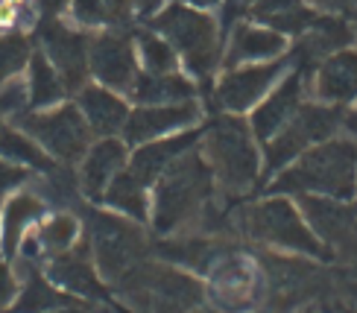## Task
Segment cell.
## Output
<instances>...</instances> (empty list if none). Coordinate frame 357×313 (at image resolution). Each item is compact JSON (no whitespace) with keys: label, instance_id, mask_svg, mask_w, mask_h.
Instances as JSON below:
<instances>
[{"label":"cell","instance_id":"cell-32","mask_svg":"<svg viewBox=\"0 0 357 313\" xmlns=\"http://www.w3.org/2000/svg\"><path fill=\"white\" fill-rule=\"evenodd\" d=\"M26 182H29L26 167H18V164L0 158V205H3V199L9 197L12 190H18V188L26 185Z\"/></svg>","mask_w":357,"mask_h":313},{"label":"cell","instance_id":"cell-22","mask_svg":"<svg viewBox=\"0 0 357 313\" xmlns=\"http://www.w3.org/2000/svg\"><path fill=\"white\" fill-rule=\"evenodd\" d=\"M132 100L141 106H170V102L193 100L190 79L178 73H144L132 85Z\"/></svg>","mask_w":357,"mask_h":313},{"label":"cell","instance_id":"cell-4","mask_svg":"<svg viewBox=\"0 0 357 313\" xmlns=\"http://www.w3.org/2000/svg\"><path fill=\"white\" fill-rule=\"evenodd\" d=\"M153 29L165 36L173 50L182 53L185 65L197 73V77L208 79L217 65V24L211 15L199 9H190L185 3H173L165 12L153 18Z\"/></svg>","mask_w":357,"mask_h":313},{"label":"cell","instance_id":"cell-42","mask_svg":"<svg viewBox=\"0 0 357 313\" xmlns=\"http://www.w3.org/2000/svg\"><path fill=\"white\" fill-rule=\"evenodd\" d=\"M354 29H357V15H354Z\"/></svg>","mask_w":357,"mask_h":313},{"label":"cell","instance_id":"cell-12","mask_svg":"<svg viewBox=\"0 0 357 313\" xmlns=\"http://www.w3.org/2000/svg\"><path fill=\"white\" fill-rule=\"evenodd\" d=\"M293 59H273V62H266V65L237 68V70L226 73L217 85V106L226 112H243L249 106H255L266 94V88L284 73V68Z\"/></svg>","mask_w":357,"mask_h":313},{"label":"cell","instance_id":"cell-18","mask_svg":"<svg viewBox=\"0 0 357 313\" xmlns=\"http://www.w3.org/2000/svg\"><path fill=\"white\" fill-rule=\"evenodd\" d=\"M202 132H185V135L165 138V141H146L141 150L132 155L129 170L135 173L144 185H155L158 176L165 173L176 158H182L188 150H193V144L199 141Z\"/></svg>","mask_w":357,"mask_h":313},{"label":"cell","instance_id":"cell-14","mask_svg":"<svg viewBox=\"0 0 357 313\" xmlns=\"http://www.w3.org/2000/svg\"><path fill=\"white\" fill-rule=\"evenodd\" d=\"M307 79H310V73H305L302 68H296L290 77L255 109V114H252V135L261 138L264 144L270 138H275L278 132L290 123V117L299 112Z\"/></svg>","mask_w":357,"mask_h":313},{"label":"cell","instance_id":"cell-2","mask_svg":"<svg viewBox=\"0 0 357 313\" xmlns=\"http://www.w3.org/2000/svg\"><path fill=\"white\" fill-rule=\"evenodd\" d=\"M214 173L208 167L205 155L188 150L176 158L155 182V208L153 222L158 231H176L185 222L205 214V202L211 197Z\"/></svg>","mask_w":357,"mask_h":313},{"label":"cell","instance_id":"cell-29","mask_svg":"<svg viewBox=\"0 0 357 313\" xmlns=\"http://www.w3.org/2000/svg\"><path fill=\"white\" fill-rule=\"evenodd\" d=\"M29 38L24 33L0 36V85H6L29 65Z\"/></svg>","mask_w":357,"mask_h":313},{"label":"cell","instance_id":"cell-30","mask_svg":"<svg viewBox=\"0 0 357 313\" xmlns=\"http://www.w3.org/2000/svg\"><path fill=\"white\" fill-rule=\"evenodd\" d=\"M138 41H141V56H144L146 73H173V68H176V50H173L170 41L158 38L153 33H141Z\"/></svg>","mask_w":357,"mask_h":313},{"label":"cell","instance_id":"cell-36","mask_svg":"<svg viewBox=\"0 0 357 313\" xmlns=\"http://www.w3.org/2000/svg\"><path fill=\"white\" fill-rule=\"evenodd\" d=\"M317 9L328 12V15H340V12H354L357 15V0H310Z\"/></svg>","mask_w":357,"mask_h":313},{"label":"cell","instance_id":"cell-39","mask_svg":"<svg viewBox=\"0 0 357 313\" xmlns=\"http://www.w3.org/2000/svg\"><path fill=\"white\" fill-rule=\"evenodd\" d=\"M158 3H161V0H132V6H135L141 15L155 12V9H158Z\"/></svg>","mask_w":357,"mask_h":313},{"label":"cell","instance_id":"cell-13","mask_svg":"<svg viewBox=\"0 0 357 313\" xmlns=\"http://www.w3.org/2000/svg\"><path fill=\"white\" fill-rule=\"evenodd\" d=\"M88 68L91 73L109 88H123L132 91L135 85V50L132 41L121 33H102L100 38L91 41L88 50Z\"/></svg>","mask_w":357,"mask_h":313},{"label":"cell","instance_id":"cell-40","mask_svg":"<svg viewBox=\"0 0 357 313\" xmlns=\"http://www.w3.org/2000/svg\"><path fill=\"white\" fill-rule=\"evenodd\" d=\"M182 3H190V6H202V9H205V6H214L217 0H182Z\"/></svg>","mask_w":357,"mask_h":313},{"label":"cell","instance_id":"cell-35","mask_svg":"<svg viewBox=\"0 0 357 313\" xmlns=\"http://www.w3.org/2000/svg\"><path fill=\"white\" fill-rule=\"evenodd\" d=\"M252 3H255V0H226V6H222V29H229L237 15H243Z\"/></svg>","mask_w":357,"mask_h":313},{"label":"cell","instance_id":"cell-23","mask_svg":"<svg viewBox=\"0 0 357 313\" xmlns=\"http://www.w3.org/2000/svg\"><path fill=\"white\" fill-rule=\"evenodd\" d=\"M26 266H29V270H26V275L21 281L18 299H15V305L9 307L12 313H53L59 307L70 305L65 290H59L47 275L36 273L33 264H26Z\"/></svg>","mask_w":357,"mask_h":313},{"label":"cell","instance_id":"cell-31","mask_svg":"<svg viewBox=\"0 0 357 313\" xmlns=\"http://www.w3.org/2000/svg\"><path fill=\"white\" fill-rule=\"evenodd\" d=\"M70 12L82 26H97V24H106L109 21V9H106V0H73Z\"/></svg>","mask_w":357,"mask_h":313},{"label":"cell","instance_id":"cell-27","mask_svg":"<svg viewBox=\"0 0 357 313\" xmlns=\"http://www.w3.org/2000/svg\"><path fill=\"white\" fill-rule=\"evenodd\" d=\"M161 255L178 266H193L202 273H211V266L222 258L211 241H167L161 243Z\"/></svg>","mask_w":357,"mask_h":313},{"label":"cell","instance_id":"cell-24","mask_svg":"<svg viewBox=\"0 0 357 313\" xmlns=\"http://www.w3.org/2000/svg\"><path fill=\"white\" fill-rule=\"evenodd\" d=\"M29 79H26V91H29V106L36 112H44L56 106L59 100L65 97V82L59 77V70L53 68V62L44 53H33L29 56Z\"/></svg>","mask_w":357,"mask_h":313},{"label":"cell","instance_id":"cell-6","mask_svg":"<svg viewBox=\"0 0 357 313\" xmlns=\"http://www.w3.org/2000/svg\"><path fill=\"white\" fill-rule=\"evenodd\" d=\"M343 126V109L325 106V102H302L299 112L290 117V123L266 141V173H278L296 161L310 146L328 141Z\"/></svg>","mask_w":357,"mask_h":313},{"label":"cell","instance_id":"cell-15","mask_svg":"<svg viewBox=\"0 0 357 313\" xmlns=\"http://www.w3.org/2000/svg\"><path fill=\"white\" fill-rule=\"evenodd\" d=\"M197 121H199V106L193 100L170 102V106H141L129 114L123 132L132 144H146L153 138L158 141L161 135H167V132L188 129Z\"/></svg>","mask_w":357,"mask_h":313},{"label":"cell","instance_id":"cell-38","mask_svg":"<svg viewBox=\"0 0 357 313\" xmlns=\"http://www.w3.org/2000/svg\"><path fill=\"white\" fill-rule=\"evenodd\" d=\"M343 129L349 132L351 138H357V106H354L349 114H343Z\"/></svg>","mask_w":357,"mask_h":313},{"label":"cell","instance_id":"cell-26","mask_svg":"<svg viewBox=\"0 0 357 313\" xmlns=\"http://www.w3.org/2000/svg\"><path fill=\"white\" fill-rule=\"evenodd\" d=\"M112 208H117L121 214L132 217V220H146L150 214V199H146V185L132 170H121L114 176V182L102 193Z\"/></svg>","mask_w":357,"mask_h":313},{"label":"cell","instance_id":"cell-11","mask_svg":"<svg viewBox=\"0 0 357 313\" xmlns=\"http://www.w3.org/2000/svg\"><path fill=\"white\" fill-rule=\"evenodd\" d=\"M310 94L317 97V102L337 109L357 102V50L343 47L322 59L310 73Z\"/></svg>","mask_w":357,"mask_h":313},{"label":"cell","instance_id":"cell-7","mask_svg":"<svg viewBox=\"0 0 357 313\" xmlns=\"http://www.w3.org/2000/svg\"><path fill=\"white\" fill-rule=\"evenodd\" d=\"M15 126H21L29 138L41 144V150L56 161H79L88 153V129L79 106H59L50 112H21L15 117Z\"/></svg>","mask_w":357,"mask_h":313},{"label":"cell","instance_id":"cell-34","mask_svg":"<svg viewBox=\"0 0 357 313\" xmlns=\"http://www.w3.org/2000/svg\"><path fill=\"white\" fill-rule=\"evenodd\" d=\"M296 6H302V0H255V3L249 6V12L255 15L258 21H270V18H275V15H284V12H290V9H296Z\"/></svg>","mask_w":357,"mask_h":313},{"label":"cell","instance_id":"cell-19","mask_svg":"<svg viewBox=\"0 0 357 313\" xmlns=\"http://www.w3.org/2000/svg\"><path fill=\"white\" fill-rule=\"evenodd\" d=\"M41 217H44V199L38 193L18 190L15 197H9V202L3 205V220H0V246H3L6 258L18 255L24 234L33 229Z\"/></svg>","mask_w":357,"mask_h":313},{"label":"cell","instance_id":"cell-8","mask_svg":"<svg viewBox=\"0 0 357 313\" xmlns=\"http://www.w3.org/2000/svg\"><path fill=\"white\" fill-rule=\"evenodd\" d=\"M94 264L106 278H123L144 255V234L132 220H121L106 211H88Z\"/></svg>","mask_w":357,"mask_h":313},{"label":"cell","instance_id":"cell-20","mask_svg":"<svg viewBox=\"0 0 357 313\" xmlns=\"http://www.w3.org/2000/svg\"><path fill=\"white\" fill-rule=\"evenodd\" d=\"M287 47V41L281 33L270 26H249L241 24L231 33V44H229V53H226V68H234L241 62H264V59H275L281 56Z\"/></svg>","mask_w":357,"mask_h":313},{"label":"cell","instance_id":"cell-17","mask_svg":"<svg viewBox=\"0 0 357 313\" xmlns=\"http://www.w3.org/2000/svg\"><path fill=\"white\" fill-rule=\"evenodd\" d=\"M123 167H126V146L114 138H102L82 158L79 185L91 199H102L106 188L114 182V176Z\"/></svg>","mask_w":357,"mask_h":313},{"label":"cell","instance_id":"cell-3","mask_svg":"<svg viewBox=\"0 0 357 313\" xmlns=\"http://www.w3.org/2000/svg\"><path fill=\"white\" fill-rule=\"evenodd\" d=\"M205 161L220 185L231 193H243L258 176V150L252 144V129L234 114L217 117L205 129Z\"/></svg>","mask_w":357,"mask_h":313},{"label":"cell","instance_id":"cell-16","mask_svg":"<svg viewBox=\"0 0 357 313\" xmlns=\"http://www.w3.org/2000/svg\"><path fill=\"white\" fill-rule=\"evenodd\" d=\"M47 278L59 290H65L70 296H82V299H102L106 290L100 284L97 266L88 261V249H68L62 255H56L47 266Z\"/></svg>","mask_w":357,"mask_h":313},{"label":"cell","instance_id":"cell-33","mask_svg":"<svg viewBox=\"0 0 357 313\" xmlns=\"http://www.w3.org/2000/svg\"><path fill=\"white\" fill-rule=\"evenodd\" d=\"M18 290H21L18 273L12 270L6 258H0V310L15 305V299H18Z\"/></svg>","mask_w":357,"mask_h":313},{"label":"cell","instance_id":"cell-1","mask_svg":"<svg viewBox=\"0 0 357 313\" xmlns=\"http://www.w3.org/2000/svg\"><path fill=\"white\" fill-rule=\"evenodd\" d=\"M273 193L349 202L357 193V141H322L275 178Z\"/></svg>","mask_w":357,"mask_h":313},{"label":"cell","instance_id":"cell-10","mask_svg":"<svg viewBox=\"0 0 357 313\" xmlns=\"http://www.w3.org/2000/svg\"><path fill=\"white\" fill-rule=\"evenodd\" d=\"M38 38H41L44 56L53 62L68 91H82L85 77L91 70L88 68V50H91L88 36L73 33V29L59 24L56 18H47L38 24Z\"/></svg>","mask_w":357,"mask_h":313},{"label":"cell","instance_id":"cell-28","mask_svg":"<svg viewBox=\"0 0 357 313\" xmlns=\"http://www.w3.org/2000/svg\"><path fill=\"white\" fill-rule=\"evenodd\" d=\"M36 237H38L44 255L56 258V255H62V252L73 249V243H77V237H79V222L70 214H56V217H47L44 222H38Z\"/></svg>","mask_w":357,"mask_h":313},{"label":"cell","instance_id":"cell-41","mask_svg":"<svg viewBox=\"0 0 357 313\" xmlns=\"http://www.w3.org/2000/svg\"><path fill=\"white\" fill-rule=\"evenodd\" d=\"M53 313H88V310H82V307H70V305H65V307H59V310H53Z\"/></svg>","mask_w":357,"mask_h":313},{"label":"cell","instance_id":"cell-25","mask_svg":"<svg viewBox=\"0 0 357 313\" xmlns=\"http://www.w3.org/2000/svg\"><path fill=\"white\" fill-rule=\"evenodd\" d=\"M0 158L18 164V167H26V170H41V173L53 170V158L21 126H0Z\"/></svg>","mask_w":357,"mask_h":313},{"label":"cell","instance_id":"cell-5","mask_svg":"<svg viewBox=\"0 0 357 313\" xmlns=\"http://www.w3.org/2000/svg\"><path fill=\"white\" fill-rule=\"evenodd\" d=\"M246 231L266 246L299 252V255L310 258H325L322 241L305 222L299 208L284 197H273L252 205L246 211Z\"/></svg>","mask_w":357,"mask_h":313},{"label":"cell","instance_id":"cell-21","mask_svg":"<svg viewBox=\"0 0 357 313\" xmlns=\"http://www.w3.org/2000/svg\"><path fill=\"white\" fill-rule=\"evenodd\" d=\"M79 112L85 117L88 129L100 132V135H114L129 121L126 102L117 94L106 91V88H97V85H85L79 91Z\"/></svg>","mask_w":357,"mask_h":313},{"label":"cell","instance_id":"cell-43","mask_svg":"<svg viewBox=\"0 0 357 313\" xmlns=\"http://www.w3.org/2000/svg\"><path fill=\"white\" fill-rule=\"evenodd\" d=\"M0 121H3V112H0Z\"/></svg>","mask_w":357,"mask_h":313},{"label":"cell","instance_id":"cell-37","mask_svg":"<svg viewBox=\"0 0 357 313\" xmlns=\"http://www.w3.org/2000/svg\"><path fill=\"white\" fill-rule=\"evenodd\" d=\"M65 6H68V0H36V9H38V15H41V21L62 15Z\"/></svg>","mask_w":357,"mask_h":313},{"label":"cell","instance_id":"cell-9","mask_svg":"<svg viewBox=\"0 0 357 313\" xmlns=\"http://www.w3.org/2000/svg\"><path fill=\"white\" fill-rule=\"evenodd\" d=\"M211 284H208V296L211 302L217 305L220 313H246L255 307V302L261 299V275L255 273L246 258H237V255H222L211 273Z\"/></svg>","mask_w":357,"mask_h":313}]
</instances>
